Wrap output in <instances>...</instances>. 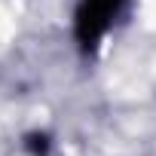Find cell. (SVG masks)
<instances>
[{
  "mask_svg": "<svg viewBox=\"0 0 156 156\" xmlns=\"http://www.w3.org/2000/svg\"><path fill=\"white\" fill-rule=\"evenodd\" d=\"M122 6V0H83L76 9V40L83 49H95L104 37L113 12Z\"/></svg>",
  "mask_w": 156,
  "mask_h": 156,
  "instance_id": "obj_1",
  "label": "cell"
},
{
  "mask_svg": "<svg viewBox=\"0 0 156 156\" xmlns=\"http://www.w3.org/2000/svg\"><path fill=\"white\" fill-rule=\"evenodd\" d=\"M25 150H28L31 156H46V150H49V138L40 135V132H34V135L25 138Z\"/></svg>",
  "mask_w": 156,
  "mask_h": 156,
  "instance_id": "obj_2",
  "label": "cell"
}]
</instances>
